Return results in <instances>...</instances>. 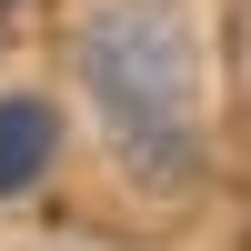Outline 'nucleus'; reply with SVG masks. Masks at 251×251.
Wrapping results in <instances>:
<instances>
[{
	"label": "nucleus",
	"mask_w": 251,
	"mask_h": 251,
	"mask_svg": "<svg viewBox=\"0 0 251 251\" xmlns=\"http://www.w3.org/2000/svg\"><path fill=\"white\" fill-rule=\"evenodd\" d=\"M80 91H91L100 131L121 141L141 181H191L201 171V40L181 0H80Z\"/></svg>",
	"instance_id": "1"
},
{
	"label": "nucleus",
	"mask_w": 251,
	"mask_h": 251,
	"mask_svg": "<svg viewBox=\"0 0 251 251\" xmlns=\"http://www.w3.org/2000/svg\"><path fill=\"white\" fill-rule=\"evenodd\" d=\"M50 151H60V121H50V100H30V91H10L0 100V201H20L40 171H50Z\"/></svg>",
	"instance_id": "2"
}]
</instances>
